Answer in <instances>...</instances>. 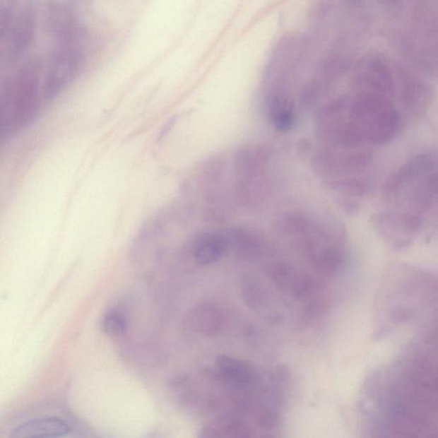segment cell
Returning a JSON list of instances; mask_svg holds the SVG:
<instances>
[{"label": "cell", "mask_w": 438, "mask_h": 438, "mask_svg": "<svg viewBox=\"0 0 438 438\" xmlns=\"http://www.w3.org/2000/svg\"><path fill=\"white\" fill-rule=\"evenodd\" d=\"M38 76L33 66L23 68L3 88L2 137L11 136L30 125L39 110Z\"/></svg>", "instance_id": "cell-1"}, {"label": "cell", "mask_w": 438, "mask_h": 438, "mask_svg": "<svg viewBox=\"0 0 438 438\" xmlns=\"http://www.w3.org/2000/svg\"><path fill=\"white\" fill-rule=\"evenodd\" d=\"M211 374L235 389H246L256 382L258 375L252 365L232 356L220 355L215 360Z\"/></svg>", "instance_id": "cell-2"}, {"label": "cell", "mask_w": 438, "mask_h": 438, "mask_svg": "<svg viewBox=\"0 0 438 438\" xmlns=\"http://www.w3.org/2000/svg\"><path fill=\"white\" fill-rule=\"evenodd\" d=\"M71 432V425L66 420L57 417H46L24 422L13 430L11 437H60Z\"/></svg>", "instance_id": "cell-3"}, {"label": "cell", "mask_w": 438, "mask_h": 438, "mask_svg": "<svg viewBox=\"0 0 438 438\" xmlns=\"http://www.w3.org/2000/svg\"><path fill=\"white\" fill-rule=\"evenodd\" d=\"M230 246L228 237L221 234L206 232L194 239L192 253L201 265H211L221 259Z\"/></svg>", "instance_id": "cell-4"}, {"label": "cell", "mask_w": 438, "mask_h": 438, "mask_svg": "<svg viewBox=\"0 0 438 438\" xmlns=\"http://www.w3.org/2000/svg\"><path fill=\"white\" fill-rule=\"evenodd\" d=\"M192 323L201 333L208 336L216 335L222 328L221 312L209 305L202 306L194 311Z\"/></svg>", "instance_id": "cell-5"}, {"label": "cell", "mask_w": 438, "mask_h": 438, "mask_svg": "<svg viewBox=\"0 0 438 438\" xmlns=\"http://www.w3.org/2000/svg\"><path fill=\"white\" fill-rule=\"evenodd\" d=\"M105 333L110 336H121L128 328V321L125 316L117 311H111L105 314L102 323Z\"/></svg>", "instance_id": "cell-6"}, {"label": "cell", "mask_w": 438, "mask_h": 438, "mask_svg": "<svg viewBox=\"0 0 438 438\" xmlns=\"http://www.w3.org/2000/svg\"><path fill=\"white\" fill-rule=\"evenodd\" d=\"M431 184L433 188L438 189V176L436 178H434V179L431 182Z\"/></svg>", "instance_id": "cell-7"}]
</instances>
